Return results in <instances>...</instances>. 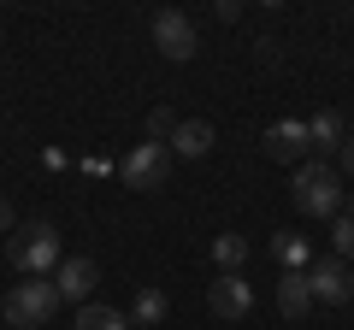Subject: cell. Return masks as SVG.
<instances>
[{
	"label": "cell",
	"instance_id": "8992f818",
	"mask_svg": "<svg viewBox=\"0 0 354 330\" xmlns=\"http://www.w3.org/2000/svg\"><path fill=\"white\" fill-rule=\"evenodd\" d=\"M124 183L130 189H165V177H171V148H160V142H142V148L124 153Z\"/></svg>",
	"mask_w": 354,
	"mask_h": 330
},
{
	"label": "cell",
	"instance_id": "ba28073f",
	"mask_svg": "<svg viewBox=\"0 0 354 330\" xmlns=\"http://www.w3.org/2000/svg\"><path fill=\"white\" fill-rule=\"evenodd\" d=\"M266 153L278 165H307L313 142H307V118H278V124L266 130Z\"/></svg>",
	"mask_w": 354,
	"mask_h": 330
},
{
	"label": "cell",
	"instance_id": "6da1fadb",
	"mask_svg": "<svg viewBox=\"0 0 354 330\" xmlns=\"http://www.w3.org/2000/svg\"><path fill=\"white\" fill-rule=\"evenodd\" d=\"M6 260H12L18 271H24V278H53V271H59V260H65V248H59V230L53 224H24L18 230L12 242H6Z\"/></svg>",
	"mask_w": 354,
	"mask_h": 330
},
{
	"label": "cell",
	"instance_id": "44dd1931",
	"mask_svg": "<svg viewBox=\"0 0 354 330\" xmlns=\"http://www.w3.org/2000/svg\"><path fill=\"white\" fill-rule=\"evenodd\" d=\"M342 171H348V177H354V136L342 142Z\"/></svg>",
	"mask_w": 354,
	"mask_h": 330
},
{
	"label": "cell",
	"instance_id": "d6986e66",
	"mask_svg": "<svg viewBox=\"0 0 354 330\" xmlns=\"http://www.w3.org/2000/svg\"><path fill=\"white\" fill-rule=\"evenodd\" d=\"M213 18H218V24H236V18H242V0H213Z\"/></svg>",
	"mask_w": 354,
	"mask_h": 330
},
{
	"label": "cell",
	"instance_id": "5bb4252c",
	"mask_svg": "<svg viewBox=\"0 0 354 330\" xmlns=\"http://www.w3.org/2000/svg\"><path fill=\"white\" fill-rule=\"evenodd\" d=\"M213 266L218 271H242V266H248V236H236V230L213 236Z\"/></svg>",
	"mask_w": 354,
	"mask_h": 330
},
{
	"label": "cell",
	"instance_id": "7402d4cb",
	"mask_svg": "<svg viewBox=\"0 0 354 330\" xmlns=\"http://www.w3.org/2000/svg\"><path fill=\"white\" fill-rule=\"evenodd\" d=\"M6 224H12V206H6V201H0V230H6Z\"/></svg>",
	"mask_w": 354,
	"mask_h": 330
},
{
	"label": "cell",
	"instance_id": "7c38bea8",
	"mask_svg": "<svg viewBox=\"0 0 354 330\" xmlns=\"http://www.w3.org/2000/svg\"><path fill=\"white\" fill-rule=\"evenodd\" d=\"M307 142H313V153H342V142H348L342 113H313L307 118Z\"/></svg>",
	"mask_w": 354,
	"mask_h": 330
},
{
	"label": "cell",
	"instance_id": "ac0fdd59",
	"mask_svg": "<svg viewBox=\"0 0 354 330\" xmlns=\"http://www.w3.org/2000/svg\"><path fill=\"white\" fill-rule=\"evenodd\" d=\"M171 130H177V113H165V106H160V113H148V142H160V148H165Z\"/></svg>",
	"mask_w": 354,
	"mask_h": 330
},
{
	"label": "cell",
	"instance_id": "9c48e42d",
	"mask_svg": "<svg viewBox=\"0 0 354 330\" xmlns=\"http://www.w3.org/2000/svg\"><path fill=\"white\" fill-rule=\"evenodd\" d=\"M101 283V266L95 260H59V271H53V289H59V301H77V307H88V289Z\"/></svg>",
	"mask_w": 354,
	"mask_h": 330
},
{
	"label": "cell",
	"instance_id": "5b68a950",
	"mask_svg": "<svg viewBox=\"0 0 354 330\" xmlns=\"http://www.w3.org/2000/svg\"><path fill=\"white\" fill-rule=\"evenodd\" d=\"M307 289H313V301H325V307H348V301H354V271H348V260H337V254L313 260V266H307Z\"/></svg>",
	"mask_w": 354,
	"mask_h": 330
},
{
	"label": "cell",
	"instance_id": "8fae6325",
	"mask_svg": "<svg viewBox=\"0 0 354 330\" xmlns=\"http://www.w3.org/2000/svg\"><path fill=\"white\" fill-rule=\"evenodd\" d=\"M313 289H307V271H283V278H278V313L283 318H307V313H313Z\"/></svg>",
	"mask_w": 354,
	"mask_h": 330
},
{
	"label": "cell",
	"instance_id": "7a4b0ae2",
	"mask_svg": "<svg viewBox=\"0 0 354 330\" xmlns=\"http://www.w3.org/2000/svg\"><path fill=\"white\" fill-rule=\"evenodd\" d=\"M295 206L307 218H337L342 213V171L325 159H307L295 165Z\"/></svg>",
	"mask_w": 354,
	"mask_h": 330
},
{
	"label": "cell",
	"instance_id": "9a60e30c",
	"mask_svg": "<svg viewBox=\"0 0 354 330\" xmlns=\"http://www.w3.org/2000/svg\"><path fill=\"white\" fill-rule=\"evenodd\" d=\"M77 330H130V318L118 313V307L88 301V307H77Z\"/></svg>",
	"mask_w": 354,
	"mask_h": 330
},
{
	"label": "cell",
	"instance_id": "52a82bcc",
	"mask_svg": "<svg viewBox=\"0 0 354 330\" xmlns=\"http://www.w3.org/2000/svg\"><path fill=\"white\" fill-rule=\"evenodd\" d=\"M207 307H213V318H248L254 313V289L242 283V271H218V278L207 283Z\"/></svg>",
	"mask_w": 354,
	"mask_h": 330
},
{
	"label": "cell",
	"instance_id": "3957f363",
	"mask_svg": "<svg viewBox=\"0 0 354 330\" xmlns=\"http://www.w3.org/2000/svg\"><path fill=\"white\" fill-rule=\"evenodd\" d=\"M0 313H6V324H12V330H41L53 313H59V289H53V278H24V283L6 289Z\"/></svg>",
	"mask_w": 354,
	"mask_h": 330
},
{
	"label": "cell",
	"instance_id": "ffe728a7",
	"mask_svg": "<svg viewBox=\"0 0 354 330\" xmlns=\"http://www.w3.org/2000/svg\"><path fill=\"white\" fill-rule=\"evenodd\" d=\"M254 59H260V65H272V59H278V41H272V36H260V41H254Z\"/></svg>",
	"mask_w": 354,
	"mask_h": 330
},
{
	"label": "cell",
	"instance_id": "277c9868",
	"mask_svg": "<svg viewBox=\"0 0 354 330\" xmlns=\"http://www.w3.org/2000/svg\"><path fill=\"white\" fill-rule=\"evenodd\" d=\"M153 48L165 53V59H195L201 53V36H195V18L177 12V6H165V12H153Z\"/></svg>",
	"mask_w": 354,
	"mask_h": 330
},
{
	"label": "cell",
	"instance_id": "4fadbf2b",
	"mask_svg": "<svg viewBox=\"0 0 354 330\" xmlns=\"http://www.w3.org/2000/svg\"><path fill=\"white\" fill-rule=\"evenodd\" d=\"M165 307H171V301H165V289H142L136 295V301H130V324H136V330H160V318H165Z\"/></svg>",
	"mask_w": 354,
	"mask_h": 330
},
{
	"label": "cell",
	"instance_id": "603a6c76",
	"mask_svg": "<svg viewBox=\"0 0 354 330\" xmlns=\"http://www.w3.org/2000/svg\"><path fill=\"white\" fill-rule=\"evenodd\" d=\"M348 218H354V195H348Z\"/></svg>",
	"mask_w": 354,
	"mask_h": 330
},
{
	"label": "cell",
	"instance_id": "2e32d148",
	"mask_svg": "<svg viewBox=\"0 0 354 330\" xmlns=\"http://www.w3.org/2000/svg\"><path fill=\"white\" fill-rule=\"evenodd\" d=\"M272 254H278V266H283V271H307V266H313L307 242H301V236H290V230H283V236H272Z\"/></svg>",
	"mask_w": 354,
	"mask_h": 330
},
{
	"label": "cell",
	"instance_id": "30bf717a",
	"mask_svg": "<svg viewBox=\"0 0 354 330\" xmlns=\"http://www.w3.org/2000/svg\"><path fill=\"white\" fill-rule=\"evenodd\" d=\"M171 159H207L213 153V124L207 118H177V130H171Z\"/></svg>",
	"mask_w": 354,
	"mask_h": 330
},
{
	"label": "cell",
	"instance_id": "e0dca14e",
	"mask_svg": "<svg viewBox=\"0 0 354 330\" xmlns=\"http://www.w3.org/2000/svg\"><path fill=\"white\" fill-rule=\"evenodd\" d=\"M330 254H337V260H354V218H348V213L330 218Z\"/></svg>",
	"mask_w": 354,
	"mask_h": 330
}]
</instances>
